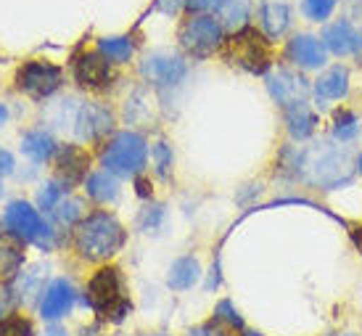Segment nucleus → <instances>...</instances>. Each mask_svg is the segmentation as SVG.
<instances>
[{
	"instance_id": "6ab92c4d",
	"label": "nucleus",
	"mask_w": 362,
	"mask_h": 336,
	"mask_svg": "<svg viewBox=\"0 0 362 336\" xmlns=\"http://www.w3.org/2000/svg\"><path fill=\"white\" fill-rule=\"evenodd\" d=\"M286 122H288V133L293 135V138H310L312 130H315V114H312V109L307 106V103H291V106H286Z\"/></svg>"
},
{
	"instance_id": "c9c22d12",
	"label": "nucleus",
	"mask_w": 362,
	"mask_h": 336,
	"mask_svg": "<svg viewBox=\"0 0 362 336\" xmlns=\"http://www.w3.org/2000/svg\"><path fill=\"white\" fill-rule=\"evenodd\" d=\"M180 3L182 0H159V3H156V6H159L161 11H164V13H177V8H180Z\"/></svg>"
},
{
	"instance_id": "a878e982",
	"label": "nucleus",
	"mask_w": 362,
	"mask_h": 336,
	"mask_svg": "<svg viewBox=\"0 0 362 336\" xmlns=\"http://www.w3.org/2000/svg\"><path fill=\"white\" fill-rule=\"evenodd\" d=\"M0 336H32V323L27 318H3L0 320Z\"/></svg>"
},
{
	"instance_id": "2f4dec72",
	"label": "nucleus",
	"mask_w": 362,
	"mask_h": 336,
	"mask_svg": "<svg viewBox=\"0 0 362 336\" xmlns=\"http://www.w3.org/2000/svg\"><path fill=\"white\" fill-rule=\"evenodd\" d=\"M217 315H220L222 320H228V323H230V326H235V328L243 326V320L238 318V313L233 310L230 302H220V305H217Z\"/></svg>"
},
{
	"instance_id": "58836bf2",
	"label": "nucleus",
	"mask_w": 362,
	"mask_h": 336,
	"mask_svg": "<svg viewBox=\"0 0 362 336\" xmlns=\"http://www.w3.org/2000/svg\"><path fill=\"white\" fill-rule=\"evenodd\" d=\"M357 56H360V62H362V32L357 35Z\"/></svg>"
},
{
	"instance_id": "f3484780",
	"label": "nucleus",
	"mask_w": 362,
	"mask_h": 336,
	"mask_svg": "<svg viewBox=\"0 0 362 336\" xmlns=\"http://www.w3.org/2000/svg\"><path fill=\"white\" fill-rule=\"evenodd\" d=\"M322 40H325V45H328L336 56H346V53H352L354 48H357V35H354L349 21H336L333 27L325 30Z\"/></svg>"
},
{
	"instance_id": "e433bc0d",
	"label": "nucleus",
	"mask_w": 362,
	"mask_h": 336,
	"mask_svg": "<svg viewBox=\"0 0 362 336\" xmlns=\"http://www.w3.org/2000/svg\"><path fill=\"white\" fill-rule=\"evenodd\" d=\"M138 194H141V196H148V183H146L143 178H138Z\"/></svg>"
},
{
	"instance_id": "79ce46f5",
	"label": "nucleus",
	"mask_w": 362,
	"mask_h": 336,
	"mask_svg": "<svg viewBox=\"0 0 362 336\" xmlns=\"http://www.w3.org/2000/svg\"><path fill=\"white\" fill-rule=\"evenodd\" d=\"M0 194H3V188H0Z\"/></svg>"
},
{
	"instance_id": "72a5a7b5",
	"label": "nucleus",
	"mask_w": 362,
	"mask_h": 336,
	"mask_svg": "<svg viewBox=\"0 0 362 336\" xmlns=\"http://www.w3.org/2000/svg\"><path fill=\"white\" fill-rule=\"evenodd\" d=\"M11 307H13V296H11V289H8V286L0 284V315H6Z\"/></svg>"
},
{
	"instance_id": "4468645a",
	"label": "nucleus",
	"mask_w": 362,
	"mask_h": 336,
	"mask_svg": "<svg viewBox=\"0 0 362 336\" xmlns=\"http://www.w3.org/2000/svg\"><path fill=\"white\" fill-rule=\"evenodd\" d=\"M74 302V291H71V286L66 281H53L48 289H45V294H42V305H40V313L42 318H48V320H56V318L66 315V310L71 307Z\"/></svg>"
},
{
	"instance_id": "2eb2a0df",
	"label": "nucleus",
	"mask_w": 362,
	"mask_h": 336,
	"mask_svg": "<svg viewBox=\"0 0 362 336\" xmlns=\"http://www.w3.org/2000/svg\"><path fill=\"white\" fill-rule=\"evenodd\" d=\"M74 77L85 88H101L109 80V62L103 59V53H85L74 64Z\"/></svg>"
},
{
	"instance_id": "ddd939ff",
	"label": "nucleus",
	"mask_w": 362,
	"mask_h": 336,
	"mask_svg": "<svg viewBox=\"0 0 362 336\" xmlns=\"http://www.w3.org/2000/svg\"><path fill=\"white\" fill-rule=\"evenodd\" d=\"M288 59L293 64H299L304 69H317L325 64V48L317 37L312 35H296L291 42H288Z\"/></svg>"
},
{
	"instance_id": "6e6552de",
	"label": "nucleus",
	"mask_w": 362,
	"mask_h": 336,
	"mask_svg": "<svg viewBox=\"0 0 362 336\" xmlns=\"http://www.w3.org/2000/svg\"><path fill=\"white\" fill-rule=\"evenodd\" d=\"M3 220H6V228H8L11 233L16 236V238H24V241H37L40 233L45 231L37 209H32V204L27 202H11L6 207V217Z\"/></svg>"
},
{
	"instance_id": "7ed1b4c3",
	"label": "nucleus",
	"mask_w": 362,
	"mask_h": 336,
	"mask_svg": "<svg viewBox=\"0 0 362 336\" xmlns=\"http://www.w3.org/2000/svg\"><path fill=\"white\" fill-rule=\"evenodd\" d=\"M88 299L98 315L111 318V320H122L130 313V302L122 294V278L117 267H103L93 275L88 286Z\"/></svg>"
},
{
	"instance_id": "4be33fe9",
	"label": "nucleus",
	"mask_w": 362,
	"mask_h": 336,
	"mask_svg": "<svg viewBox=\"0 0 362 336\" xmlns=\"http://www.w3.org/2000/svg\"><path fill=\"white\" fill-rule=\"evenodd\" d=\"M220 19L222 27L228 30H241L249 19V0H222L220 3Z\"/></svg>"
},
{
	"instance_id": "f03ea898",
	"label": "nucleus",
	"mask_w": 362,
	"mask_h": 336,
	"mask_svg": "<svg viewBox=\"0 0 362 336\" xmlns=\"http://www.w3.org/2000/svg\"><path fill=\"white\" fill-rule=\"evenodd\" d=\"M77 249L82 257L88 260H106V257L117 255L124 244V231L122 225L109 217V214H93L88 220H82L77 228Z\"/></svg>"
},
{
	"instance_id": "9b49d317",
	"label": "nucleus",
	"mask_w": 362,
	"mask_h": 336,
	"mask_svg": "<svg viewBox=\"0 0 362 336\" xmlns=\"http://www.w3.org/2000/svg\"><path fill=\"white\" fill-rule=\"evenodd\" d=\"M74 124H77V135L82 141H95L111 130V112L98 103H85Z\"/></svg>"
},
{
	"instance_id": "412c9836",
	"label": "nucleus",
	"mask_w": 362,
	"mask_h": 336,
	"mask_svg": "<svg viewBox=\"0 0 362 336\" xmlns=\"http://www.w3.org/2000/svg\"><path fill=\"white\" fill-rule=\"evenodd\" d=\"M88 194L95 199V202H114L119 196V183L111 173H95L90 175L88 180Z\"/></svg>"
},
{
	"instance_id": "9d476101",
	"label": "nucleus",
	"mask_w": 362,
	"mask_h": 336,
	"mask_svg": "<svg viewBox=\"0 0 362 336\" xmlns=\"http://www.w3.org/2000/svg\"><path fill=\"white\" fill-rule=\"evenodd\" d=\"M267 88H270L272 98L283 106H291V103H302L307 98V91H310V85L304 77L299 74H293V71H286L281 69L278 74H270L267 77Z\"/></svg>"
},
{
	"instance_id": "b1692460",
	"label": "nucleus",
	"mask_w": 362,
	"mask_h": 336,
	"mask_svg": "<svg viewBox=\"0 0 362 336\" xmlns=\"http://www.w3.org/2000/svg\"><path fill=\"white\" fill-rule=\"evenodd\" d=\"M98 48H101V53L106 59H111V62H127L132 56V42L127 37H103L98 42Z\"/></svg>"
},
{
	"instance_id": "1a4fd4ad",
	"label": "nucleus",
	"mask_w": 362,
	"mask_h": 336,
	"mask_svg": "<svg viewBox=\"0 0 362 336\" xmlns=\"http://www.w3.org/2000/svg\"><path fill=\"white\" fill-rule=\"evenodd\" d=\"M141 71L146 80L156 82V85H177L185 77V62L180 56H167V53H153L146 56L141 64Z\"/></svg>"
},
{
	"instance_id": "7c9ffc66",
	"label": "nucleus",
	"mask_w": 362,
	"mask_h": 336,
	"mask_svg": "<svg viewBox=\"0 0 362 336\" xmlns=\"http://www.w3.org/2000/svg\"><path fill=\"white\" fill-rule=\"evenodd\" d=\"M59 199H61L59 183H48L40 191V199H37V202H40L42 209H56V207H59Z\"/></svg>"
},
{
	"instance_id": "c756f323",
	"label": "nucleus",
	"mask_w": 362,
	"mask_h": 336,
	"mask_svg": "<svg viewBox=\"0 0 362 336\" xmlns=\"http://www.w3.org/2000/svg\"><path fill=\"white\" fill-rule=\"evenodd\" d=\"M82 212V204L74 202V199H69V202H59V207H56V217H59L64 225H71L77 217H80Z\"/></svg>"
},
{
	"instance_id": "f8f14e48",
	"label": "nucleus",
	"mask_w": 362,
	"mask_h": 336,
	"mask_svg": "<svg viewBox=\"0 0 362 336\" xmlns=\"http://www.w3.org/2000/svg\"><path fill=\"white\" fill-rule=\"evenodd\" d=\"M85 173H88V153L80 146H61L56 151V175L61 183H80Z\"/></svg>"
},
{
	"instance_id": "a211bd4d",
	"label": "nucleus",
	"mask_w": 362,
	"mask_h": 336,
	"mask_svg": "<svg viewBox=\"0 0 362 336\" xmlns=\"http://www.w3.org/2000/svg\"><path fill=\"white\" fill-rule=\"evenodd\" d=\"M199 278H202V265H199V260L182 257V260H177V262L170 267L167 284H170V289H175V291H185V289H191Z\"/></svg>"
},
{
	"instance_id": "393cba45",
	"label": "nucleus",
	"mask_w": 362,
	"mask_h": 336,
	"mask_svg": "<svg viewBox=\"0 0 362 336\" xmlns=\"http://www.w3.org/2000/svg\"><path fill=\"white\" fill-rule=\"evenodd\" d=\"M333 135L339 141H349L357 135V117L352 112H341L336 114V124H333Z\"/></svg>"
},
{
	"instance_id": "bb28decb",
	"label": "nucleus",
	"mask_w": 362,
	"mask_h": 336,
	"mask_svg": "<svg viewBox=\"0 0 362 336\" xmlns=\"http://www.w3.org/2000/svg\"><path fill=\"white\" fill-rule=\"evenodd\" d=\"M19 262H21L19 246H13V244H3V246H0V275L13 273V270L19 267Z\"/></svg>"
},
{
	"instance_id": "39448f33",
	"label": "nucleus",
	"mask_w": 362,
	"mask_h": 336,
	"mask_svg": "<svg viewBox=\"0 0 362 336\" xmlns=\"http://www.w3.org/2000/svg\"><path fill=\"white\" fill-rule=\"evenodd\" d=\"M230 59L238 66H243L246 71L262 74V71L270 66V45L262 37L257 30H241L228 45Z\"/></svg>"
},
{
	"instance_id": "f257e3e1",
	"label": "nucleus",
	"mask_w": 362,
	"mask_h": 336,
	"mask_svg": "<svg viewBox=\"0 0 362 336\" xmlns=\"http://www.w3.org/2000/svg\"><path fill=\"white\" fill-rule=\"evenodd\" d=\"M299 173H302L304 180H310L315 185L336 188L341 183H349V178H352V156L341 146L320 143V146H312L310 151L302 153Z\"/></svg>"
},
{
	"instance_id": "ea45409f",
	"label": "nucleus",
	"mask_w": 362,
	"mask_h": 336,
	"mask_svg": "<svg viewBox=\"0 0 362 336\" xmlns=\"http://www.w3.org/2000/svg\"><path fill=\"white\" fill-rule=\"evenodd\" d=\"M360 173H362V156H360Z\"/></svg>"
},
{
	"instance_id": "423d86ee",
	"label": "nucleus",
	"mask_w": 362,
	"mask_h": 336,
	"mask_svg": "<svg viewBox=\"0 0 362 336\" xmlns=\"http://www.w3.org/2000/svg\"><path fill=\"white\" fill-rule=\"evenodd\" d=\"M222 40V27L220 21L209 19V16H193L182 24L180 30V42L185 51H191L193 56H209Z\"/></svg>"
},
{
	"instance_id": "f704fd0d",
	"label": "nucleus",
	"mask_w": 362,
	"mask_h": 336,
	"mask_svg": "<svg viewBox=\"0 0 362 336\" xmlns=\"http://www.w3.org/2000/svg\"><path fill=\"white\" fill-rule=\"evenodd\" d=\"M11 173H13V156L6 149H0V175H11Z\"/></svg>"
},
{
	"instance_id": "dca6fc26",
	"label": "nucleus",
	"mask_w": 362,
	"mask_h": 336,
	"mask_svg": "<svg viewBox=\"0 0 362 336\" xmlns=\"http://www.w3.org/2000/svg\"><path fill=\"white\" fill-rule=\"evenodd\" d=\"M315 91L320 98H341L349 91V71L346 66H331V69L320 74V80L315 82Z\"/></svg>"
},
{
	"instance_id": "0eeeda50",
	"label": "nucleus",
	"mask_w": 362,
	"mask_h": 336,
	"mask_svg": "<svg viewBox=\"0 0 362 336\" xmlns=\"http://www.w3.org/2000/svg\"><path fill=\"white\" fill-rule=\"evenodd\" d=\"M16 85L35 98H45L61 85V69L45 62H30L16 71Z\"/></svg>"
},
{
	"instance_id": "5701e85b",
	"label": "nucleus",
	"mask_w": 362,
	"mask_h": 336,
	"mask_svg": "<svg viewBox=\"0 0 362 336\" xmlns=\"http://www.w3.org/2000/svg\"><path fill=\"white\" fill-rule=\"evenodd\" d=\"M21 151L27 153L32 162H45L56 151V146H53V138L48 133H30L21 141Z\"/></svg>"
},
{
	"instance_id": "c85d7f7f",
	"label": "nucleus",
	"mask_w": 362,
	"mask_h": 336,
	"mask_svg": "<svg viewBox=\"0 0 362 336\" xmlns=\"http://www.w3.org/2000/svg\"><path fill=\"white\" fill-rule=\"evenodd\" d=\"M153 162H156V173L161 175V178H167L170 175V167H172V151L167 143H156L153 146Z\"/></svg>"
},
{
	"instance_id": "20e7f679",
	"label": "nucleus",
	"mask_w": 362,
	"mask_h": 336,
	"mask_svg": "<svg viewBox=\"0 0 362 336\" xmlns=\"http://www.w3.org/2000/svg\"><path fill=\"white\" fill-rule=\"evenodd\" d=\"M146 156H148V149H146V141L135 133H119L111 138V143L106 146L101 162L106 167V173H117V175H135L141 173V167L146 164Z\"/></svg>"
},
{
	"instance_id": "473e14b6",
	"label": "nucleus",
	"mask_w": 362,
	"mask_h": 336,
	"mask_svg": "<svg viewBox=\"0 0 362 336\" xmlns=\"http://www.w3.org/2000/svg\"><path fill=\"white\" fill-rule=\"evenodd\" d=\"M222 0H185V6L191 11H214L220 8Z\"/></svg>"
},
{
	"instance_id": "4c0bfd02",
	"label": "nucleus",
	"mask_w": 362,
	"mask_h": 336,
	"mask_svg": "<svg viewBox=\"0 0 362 336\" xmlns=\"http://www.w3.org/2000/svg\"><path fill=\"white\" fill-rule=\"evenodd\" d=\"M6 120H8V109H6V106H3V103H0V124L6 122Z\"/></svg>"
},
{
	"instance_id": "a19ab883",
	"label": "nucleus",
	"mask_w": 362,
	"mask_h": 336,
	"mask_svg": "<svg viewBox=\"0 0 362 336\" xmlns=\"http://www.w3.org/2000/svg\"><path fill=\"white\" fill-rule=\"evenodd\" d=\"M249 336H259V334H249Z\"/></svg>"
},
{
	"instance_id": "cd10ccee",
	"label": "nucleus",
	"mask_w": 362,
	"mask_h": 336,
	"mask_svg": "<svg viewBox=\"0 0 362 336\" xmlns=\"http://www.w3.org/2000/svg\"><path fill=\"white\" fill-rule=\"evenodd\" d=\"M333 6H336V0H304V13L315 21H322L328 19Z\"/></svg>"
},
{
	"instance_id": "aec40b11",
	"label": "nucleus",
	"mask_w": 362,
	"mask_h": 336,
	"mask_svg": "<svg viewBox=\"0 0 362 336\" xmlns=\"http://www.w3.org/2000/svg\"><path fill=\"white\" fill-rule=\"evenodd\" d=\"M288 21H291V13H288L286 3H267L262 8V24H264L267 35H272V37H278V35L288 30Z\"/></svg>"
}]
</instances>
